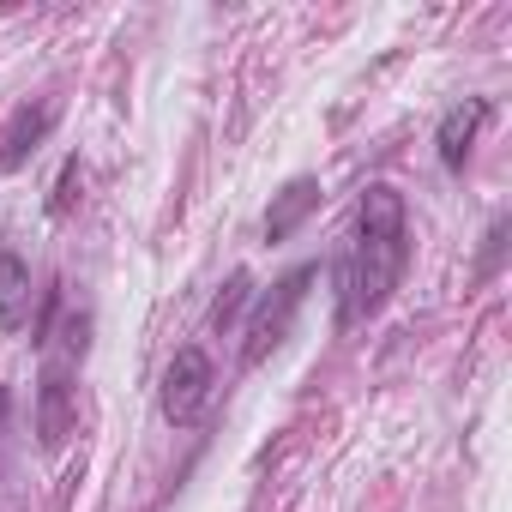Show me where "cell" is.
Wrapping results in <instances>:
<instances>
[{"mask_svg": "<svg viewBox=\"0 0 512 512\" xmlns=\"http://www.w3.org/2000/svg\"><path fill=\"white\" fill-rule=\"evenodd\" d=\"M404 266H410V205L392 181H374L362 187L356 199V229L338 253V266H332V290H338V332L374 320L392 290L404 284Z\"/></svg>", "mask_w": 512, "mask_h": 512, "instance_id": "cell-1", "label": "cell"}, {"mask_svg": "<svg viewBox=\"0 0 512 512\" xmlns=\"http://www.w3.org/2000/svg\"><path fill=\"white\" fill-rule=\"evenodd\" d=\"M320 278V266H296L290 278H278L272 290H253V320H247V344H241V368H260L284 338H290V320L296 308L308 302V284Z\"/></svg>", "mask_w": 512, "mask_h": 512, "instance_id": "cell-2", "label": "cell"}, {"mask_svg": "<svg viewBox=\"0 0 512 512\" xmlns=\"http://www.w3.org/2000/svg\"><path fill=\"white\" fill-rule=\"evenodd\" d=\"M211 398H217V368L199 344H181L157 380V410L169 428H199L211 416Z\"/></svg>", "mask_w": 512, "mask_h": 512, "instance_id": "cell-3", "label": "cell"}, {"mask_svg": "<svg viewBox=\"0 0 512 512\" xmlns=\"http://www.w3.org/2000/svg\"><path fill=\"white\" fill-rule=\"evenodd\" d=\"M79 428V386H73V368L67 362H49L43 380H37V440L49 452H61Z\"/></svg>", "mask_w": 512, "mask_h": 512, "instance_id": "cell-4", "label": "cell"}, {"mask_svg": "<svg viewBox=\"0 0 512 512\" xmlns=\"http://www.w3.org/2000/svg\"><path fill=\"white\" fill-rule=\"evenodd\" d=\"M55 115H61V103H49V97L19 103V109L7 115V127H0V175H13V169L31 163V151L55 133Z\"/></svg>", "mask_w": 512, "mask_h": 512, "instance_id": "cell-5", "label": "cell"}, {"mask_svg": "<svg viewBox=\"0 0 512 512\" xmlns=\"http://www.w3.org/2000/svg\"><path fill=\"white\" fill-rule=\"evenodd\" d=\"M488 115H494L488 97H464V103H452V109L440 115V127H434V151H440V169H446V175H458V169L470 163V145H476V133L488 127Z\"/></svg>", "mask_w": 512, "mask_h": 512, "instance_id": "cell-6", "label": "cell"}, {"mask_svg": "<svg viewBox=\"0 0 512 512\" xmlns=\"http://www.w3.org/2000/svg\"><path fill=\"white\" fill-rule=\"evenodd\" d=\"M320 211V181L314 175H296L284 193H272V205H266V241H290L308 217Z\"/></svg>", "mask_w": 512, "mask_h": 512, "instance_id": "cell-7", "label": "cell"}, {"mask_svg": "<svg viewBox=\"0 0 512 512\" xmlns=\"http://www.w3.org/2000/svg\"><path fill=\"white\" fill-rule=\"evenodd\" d=\"M31 320V266L25 253H0V332H19Z\"/></svg>", "mask_w": 512, "mask_h": 512, "instance_id": "cell-8", "label": "cell"}, {"mask_svg": "<svg viewBox=\"0 0 512 512\" xmlns=\"http://www.w3.org/2000/svg\"><path fill=\"white\" fill-rule=\"evenodd\" d=\"M247 302H253V278L247 272H229V284L217 290V302H211V326L217 332H229L241 314H247Z\"/></svg>", "mask_w": 512, "mask_h": 512, "instance_id": "cell-9", "label": "cell"}, {"mask_svg": "<svg viewBox=\"0 0 512 512\" xmlns=\"http://www.w3.org/2000/svg\"><path fill=\"white\" fill-rule=\"evenodd\" d=\"M506 235H512V223L506 217H494L488 223V235H482V260H476V278L488 284L494 272H500V260H506Z\"/></svg>", "mask_w": 512, "mask_h": 512, "instance_id": "cell-10", "label": "cell"}, {"mask_svg": "<svg viewBox=\"0 0 512 512\" xmlns=\"http://www.w3.org/2000/svg\"><path fill=\"white\" fill-rule=\"evenodd\" d=\"M79 175H85V169H79V157H67V169H61V181H55V199H49V211H55V217H67V205H73V187H79Z\"/></svg>", "mask_w": 512, "mask_h": 512, "instance_id": "cell-11", "label": "cell"}, {"mask_svg": "<svg viewBox=\"0 0 512 512\" xmlns=\"http://www.w3.org/2000/svg\"><path fill=\"white\" fill-rule=\"evenodd\" d=\"M7 410H13V392H7V386H0V428H7Z\"/></svg>", "mask_w": 512, "mask_h": 512, "instance_id": "cell-12", "label": "cell"}]
</instances>
